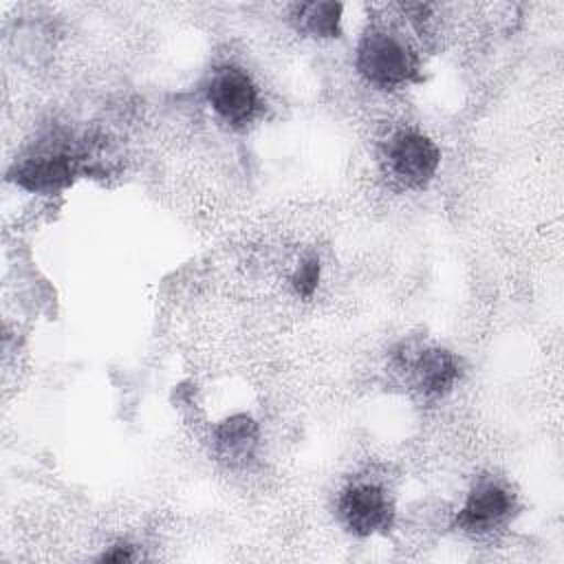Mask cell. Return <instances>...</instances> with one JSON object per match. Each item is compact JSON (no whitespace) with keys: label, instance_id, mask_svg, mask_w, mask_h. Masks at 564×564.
<instances>
[{"label":"cell","instance_id":"6da1fadb","mask_svg":"<svg viewBox=\"0 0 564 564\" xmlns=\"http://www.w3.org/2000/svg\"><path fill=\"white\" fill-rule=\"evenodd\" d=\"M355 66L370 86L381 90H397L419 79L416 53L399 35L383 29L364 33Z\"/></svg>","mask_w":564,"mask_h":564},{"label":"cell","instance_id":"7a4b0ae2","mask_svg":"<svg viewBox=\"0 0 564 564\" xmlns=\"http://www.w3.org/2000/svg\"><path fill=\"white\" fill-rule=\"evenodd\" d=\"M386 163L394 181H399L403 187L421 189L434 178L441 163V152L423 132L399 130L386 145Z\"/></svg>","mask_w":564,"mask_h":564},{"label":"cell","instance_id":"3957f363","mask_svg":"<svg viewBox=\"0 0 564 564\" xmlns=\"http://www.w3.org/2000/svg\"><path fill=\"white\" fill-rule=\"evenodd\" d=\"M337 511L344 527L361 538L386 531L394 518V507L388 491L370 480L348 485L339 494Z\"/></svg>","mask_w":564,"mask_h":564},{"label":"cell","instance_id":"277c9868","mask_svg":"<svg viewBox=\"0 0 564 564\" xmlns=\"http://www.w3.org/2000/svg\"><path fill=\"white\" fill-rule=\"evenodd\" d=\"M212 110L229 126H245L258 110V88L249 73L238 66H220L207 84Z\"/></svg>","mask_w":564,"mask_h":564},{"label":"cell","instance_id":"5b68a950","mask_svg":"<svg viewBox=\"0 0 564 564\" xmlns=\"http://www.w3.org/2000/svg\"><path fill=\"white\" fill-rule=\"evenodd\" d=\"M511 511V491L494 478H482L467 494L456 516V527L469 535H489L509 520Z\"/></svg>","mask_w":564,"mask_h":564},{"label":"cell","instance_id":"8992f818","mask_svg":"<svg viewBox=\"0 0 564 564\" xmlns=\"http://www.w3.org/2000/svg\"><path fill=\"white\" fill-rule=\"evenodd\" d=\"M405 370L410 372L414 390L423 397L447 394L460 377L458 359L449 350L434 346L416 350L414 357L405 359Z\"/></svg>","mask_w":564,"mask_h":564},{"label":"cell","instance_id":"52a82bcc","mask_svg":"<svg viewBox=\"0 0 564 564\" xmlns=\"http://www.w3.org/2000/svg\"><path fill=\"white\" fill-rule=\"evenodd\" d=\"M214 441L223 458L231 463H245L253 456V449L258 445V427L249 416L236 414L225 419L216 427Z\"/></svg>","mask_w":564,"mask_h":564},{"label":"cell","instance_id":"ba28073f","mask_svg":"<svg viewBox=\"0 0 564 564\" xmlns=\"http://www.w3.org/2000/svg\"><path fill=\"white\" fill-rule=\"evenodd\" d=\"M293 18L297 29L313 37H337L341 22L339 2H302L295 7Z\"/></svg>","mask_w":564,"mask_h":564},{"label":"cell","instance_id":"9c48e42d","mask_svg":"<svg viewBox=\"0 0 564 564\" xmlns=\"http://www.w3.org/2000/svg\"><path fill=\"white\" fill-rule=\"evenodd\" d=\"M70 172L73 170L64 159H42L35 163H26L20 170L18 178L31 189H48L66 183Z\"/></svg>","mask_w":564,"mask_h":564},{"label":"cell","instance_id":"30bf717a","mask_svg":"<svg viewBox=\"0 0 564 564\" xmlns=\"http://www.w3.org/2000/svg\"><path fill=\"white\" fill-rule=\"evenodd\" d=\"M291 282H293V286L300 295L311 297L313 291L317 289V282H319V262H317V258L302 260V264L295 269Z\"/></svg>","mask_w":564,"mask_h":564},{"label":"cell","instance_id":"8fae6325","mask_svg":"<svg viewBox=\"0 0 564 564\" xmlns=\"http://www.w3.org/2000/svg\"><path fill=\"white\" fill-rule=\"evenodd\" d=\"M101 562H132L134 560V553L128 544H117L108 551H104V555L99 557Z\"/></svg>","mask_w":564,"mask_h":564}]
</instances>
